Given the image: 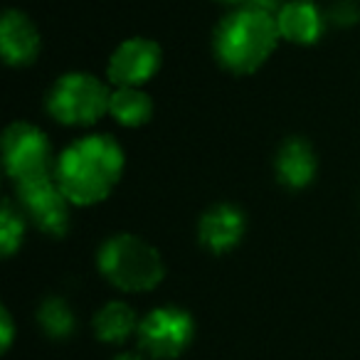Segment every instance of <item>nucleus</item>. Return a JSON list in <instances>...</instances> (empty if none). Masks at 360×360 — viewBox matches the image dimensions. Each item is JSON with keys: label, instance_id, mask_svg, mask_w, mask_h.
<instances>
[{"label": "nucleus", "instance_id": "nucleus-1", "mask_svg": "<svg viewBox=\"0 0 360 360\" xmlns=\"http://www.w3.org/2000/svg\"><path fill=\"white\" fill-rule=\"evenodd\" d=\"M124 153L109 136H89L62 153L57 165V186L70 202L94 205L104 200L119 183Z\"/></svg>", "mask_w": 360, "mask_h": 360}, {"label": "nucleus", "instance_id": "nucleus-16", "mask_svg": "<svg viewBox=\"0 0 360 360\" xmlns=\"http://www.w3.org/2000/svg\"><path fill=\"white\" fill-rule=\"evenodd\" d=\"M22 237V220L15 210H13L11 202L3 205V215H0V250L3 255H13V252L20 247Z\"/></svg>", "mask_w": 360, "mask_h": 360}, {"label": "nucleus", "instance_id": "nucleus-17", "mask_svg": "<svg viewBox=\"0 0 360 360\" xmlns=\"http://www.w3.org/2000/svg\"><path fill=\"white\" fill-rule=\"evenodd\" d=\"M0 323H3V348H8L13 340V323H11V316H8V311H3L0 314Z\"/></svg>", "mask_w": 360, "mask_h": 360}, {"label": "nucleus", "instance_id": "nucleus-5", "mask_svg": "<svg viewBox=\"0 0 360 360\" xmlns=\"http://www.w3.org/2000/svg\"><path fill=\"white\" fill-rule=\"evenodd\" d=\"M3 150H6L8 173L18 183L47 175V168H50V143H47L45 134L40 129H35V126L13 124L6 131Z\"/></svg>", "mask_w": 360, "mask_h": 360}, {"label": "nucleus", "instance_id": "nucleus-2", "mask_svg": "<svg viewBox=\"0 0 360 360\" xmlns=\"http://www.w3.org/2000/svg\"><path fill=\"white\" fill-rule=\"evenodd\" d=\"M279 35V25L271 13L247 6L222 20L215 37L217 57L232 72L250 75L264 65L266 57L274 52Z\"/></svg>", "mask_w": 360, "mask_h": 360}, {"label": "nucleus", "instance_id": "nucleus-9", "mask_svg": "<svg viewBox=\"0 0 360 360\" xmlns=\"http://www.w3.org/2000/svg\"><path fill=\"white\" fill-rule=\"evenodd\" d=\"M0 45H3V57L11 65H27L40 52V35L22 13L11 11L6 13L0 25Z\"/></svg>", "mask_w": 360, "mask_h": 360}, {"label": "nucleus", "instance_id": "nucleus-14", "mask_svg": "<svg viewBox=\"0 0 360 360\" xmlns=\"http://www.w3.org/2000/svg\"><path fill=\"white\" fill-rule=\"evenodd\" d=\"M94 328L101 340L106 343H121L136 330V314L126 304H106L96 314Z\"/></svg>", "mask_w": 360, "mask_h": 360}, {"label": "nucleus", "instance_id": "nucleus-12", "mask_svg": "<svg viewBox=\"0 0 360 360\" xmlns=\"http://www.w3.org/2000/svg\"><path fill=\"white\" fill-rule=\"evenodd\" d=\"M276 168L289 188H304L316 173V155L306 141L294 139L279 150Z\"/></svg>", "mask_w": 360, "mask_h": 360}, {"label": "nucleus", "instance_id": "nucleus-18", "mask_svg": "<svg viewBox=\"0 0 360 360\" xmlns=\"http://www.w3.org/2000/svg\"><path fill=\"white\" fill-rule=\"evenodd\" d=\"M116 360H143V358H139V355H121V358H116Z\"/></svg>", "mask_w": 360, "mask_h": 360}, {"label": "nucleus", "instance_id": "nucleus-11", "mask_svg": "<svg viewBox=\"0 0 360 360\" xmlns=\"http://www.w3.org/2000/svg\"><path fill=\"white\" fill-rule=\"evenodd\" d=\"M276 25H279L281 37L299 45H311L321 37L323 32V18H321L319 8L309 0H294L279 8L276 15Z\"/></svg>", "mask_w": 360, "mask_h": 360}, {"label": "nucleus", "instance_id": "nucleus-6", "mask_svg": "<svg viewBox=\"0 0 360 360\" xmlns=\"http://www.w3.org/2000/svg\"><path fill=\"white\" fill-rule=\"evenodd\" d=\"M141 345L153 358H175L193 338V319L180 309H158L139 328Z\"/></svg>", "mask_w": 360, "mask_h": 360}, {"label": "nucleus", "instance_id": "nucleus-4", "mask_svg": "<svg viewBox=\"0 0 360 360\" xmlns=\"http://www.w3.org/2000/svg\"><path fill=\"white\" fill-rule=\"evenodd\" d=\"M111 94L96 77L67 75L57 82L50 94V111L65 124H94L104 111H109Z\"/></svg>", "mask_w": 360, "mask_h": 360}, {"label": "nucleus", "instance_id": "nucleus-19", "mask_svg": "<svg viewBox=\"0 0 360 360\" xmlns=\"http://www.w3.org/2000/svg\"><path fill=\"white\" fill-rule=\"evenodd\" d=\"M232 3H235V0H232Z\"/></svg>", "mask_w": 360, "mask_h": 360}, {"label": "nucleus", "instance_id": "nucleus-8", "mask_svg": "<svg viewBox=\"0 0 360 360\" xmlns=\"http://www.w3.org/2000/svg\"><path fill=\"white\" fill-rule=\"evenodd\" d=\"M160 67V50L155 42L134 37L126 40L116 52L111 55L109 62V77L119 86H139L146 79L155 75Z\"/></svg>", "mask_w": 360, "mask_h": 360}, {"label": "nucleus", "instance_id": "nucleus-3", "mask_svg": "<svg viewBox=\"0 0 360 360\" xmlns=\"http://www.w3.org/2000/svg\"><path fill=\"white\" fill-rule=\"evenodd\" d=\"M99 266L106 279L124 291H148L163 279L160 255L134 235L111 237L99 252Z\"/></svg>", "mask_w": 360, "mask_h": 360}, {"label": "nucleus", "instance_id": "nucleus-7", "mask_svg": "<svg viewBox=\"0 0 360 360\" xmlns=\"http://www.w3.org/2000/svg\"><path fill=\"white\" fill-rule=\"evenodd\" d=\"M22 205L32 215V220L50 235H65L70 225V210H67V195L60 186H55L50 175L30 178L18 183Z\"/></svg>", "mask_w": 360, "mask_h": 360}, {"label": "nucleus", "instance_id": "nucleus-15", "mask_svg": "<svg viewBox=\"0 0 360 360\" xmlns=\"http://www.w3.org/2000/svg\"><path fill=\"white\" fill-rule=\"evenodd\" d=\"M40 323L55 338H65L75 328V316L62 299H47L40 309Z\"/></svg>", "mask_w": 360, "mask_h": 360}, {"label": "nucleus", "instance_id": "nucleus-10", "mask_svg": "<svg viewBox=\"0 0 360 360\" xmlns=\"http://www.w3.org/2000/svg\"><path fill=\"white\" fill-rule=\"evenodd\" d=\"M242 235H245V217L237 207L217 205L200 222V240L212 252L232 250L242 240Z\"/></svg>", "mask_w": 360, "mask_h": 360}, {"label": "nucleus", "instance_id": "nucleus-13", "mask_svg": "<svg viewBox=\"0 0 360 360\" xmlns=\"http://www.w3.org/2000/svg\"><path fill=\"white\" fill-rule=\"evenodd\" d=\"M109 111L119 124L141 126L150 119L153 104H150L148 94H143L139 86H119V91L111 94Z\"/></svg>", "mask_w": 360, "mask_h": 360}]
</instances>
